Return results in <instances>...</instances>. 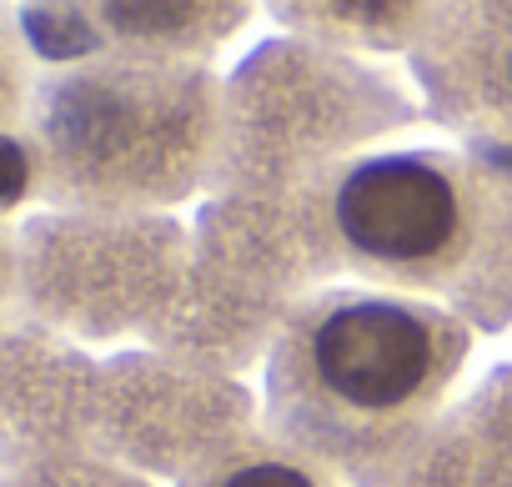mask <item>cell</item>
Listing matches in <instances>:
<instances>
[{
    "instance_id": "cell-3",
    "label": "cell",
    "mask_w": 512,
    "mask_h": 487,
    "mask_svg": "<svg viewBox=\"0 0 512 487\" xmlns=\"http://www.w3.org/2000/svg\"><path fill=\"white\" fill-rule=\"evenodd\" d=\"M221 487H322L317 477H307L302 467L292 462H277V457H256V462H241Z\"/></svg>"
},
{
    "instance_id": "cell-5",
    "label": "cell",
    "mask_w": 512,
    "mask_h": 487,
    "mask_svg": "<svg viewBox=\"0 0 512 487\" xmlns=\"http://www.w3.org/2000/svg\"><path fill=\"white\" fill-rule=\"evenodd\" d=\"M502 86H507V101H512V46H507V56H502Z\"/></svg>"
},
{
    "instance_id": "cell-4",
    "label": "cell",
    "mask_w": 512,
    "mask_h": 487,
    "mask_svg": "<svg viewBox=\"0 0 512 487\" xmlns=\"http://www.w3.org/2000/svg\"><path fill=\"white\" fill-rule=\"evenodd\" d=\"M6 156H11V196H21V186H26V161H21V146L11 141V146H6Z\"/></svg>"
},
{
    "instance_id": "cell-2",
    "label": "cell",
    "mask_w": 512,
    "mask_h": 487,
    "mask_svg": "<svg viewBox=\"0 0 512 487\" xmlns=\"http://www.w3.org/2000/svg\"><path fill=\"white\" fill-rule=\"evenodd\" d=\"M337 231L372 262L422 267L457 241L462 201L437 166L417 156H377L337 186Z\"/></svg>"
},
{
    "instance_id": "cell-1",
    "label": "cell",
    "mask_w": 512,
    "mask_h": 487,
    "mask_svg": "<svg viewBox=\"0 0 512 487\" xmlns=\"http://www.w3.org/2000/svg\"><path fill=\"white\" fill-rule=\"evenodd\" d=\"M312 382L347 412L392 417L442 372V327L387 297L337 302L307 337Z\"/></svg>"
}]
</instances>
